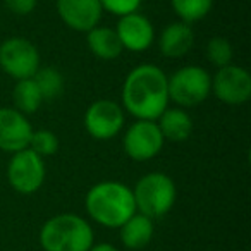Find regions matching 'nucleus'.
<instances>
[{"mask_svg":"<svg viewBox=\"0 0 251 251\" xmlns=\"http://www.w3.org/2000/svg\"><path fill=\"white\" fill-rule=\"evenodd\" d=\"M115 33L121 40L122 49L129 52H145L153 45L155 40L151 21L138 11L121 16L115 26Z\"/></svg>","mask_w":251,"mask_h":251,"instance_id":"nucleus-12","label":"nucleus"},{"mask_svg":"<svg viewBox=\"0 0 251 251\" xmlns=\"http://www.w3.org/2000/svg\"><path fill=\"white\" fill-rule=\"evenodd\" d=\"M124 108L114 100L101 98L88 107L84 114V127L95 140L107 141L121 133L124 127Z\"/></svg>","mask_w":251,"mask_h":251,"instance_id":"nucleus-9","label":"nucleus"},{"mask_svg":"<svg viewBox=\"0 0 251 251\" xmlns=\"http://www.w3.org/2000/svg\"><path fill=\"white\" fill-rule=\"evenodd\" d=\"M86 43L90 52L100 60H115L122 53V43L114 28L95 26L86 33Z\"/></svg>","mask_w":251,"mask_h":251,"instance_id":"nucleus-17","label":"nucleus"},{"mask_svg":"<svg viewBox=\"0 0 251 251\" xmlns=\"http://www.w3.org/2000/svg\"><path fill=\"white\" fill-rule=\"evenodd\" d=\"M171 4L177 18L191 25L208 16V12L212 11L213 0H171Z\"/></svg>","mask_w":251,"mask_h":251,"instance_id":"nucleus-20","label":"nucleus"},{"mask_svg":"<svg viewBox=\"0 0 251 251\" xmlns=\"http://www.w3.org/2000/svg\"><path fill=\"white\" fill-rule=\"evenodd\" d=\"M45 158L25 148L12 153L7 165V179L12 189L21 195H33L45 182Z\"/></svg>","mask_w":251,"mask_h":251,"instance_id":"nucleus-7","label":"nucleus"},{"mask_svg":"<svg viewBox=\"0 0 251 251\" xmlns=\"http://www.w3.org/2000/svg\"><path fill=\"white\" fill-rule=\"evenodd\" d=\"M122 108L133 117L157 121L169 107L167 74L153 64H141L129 71L121 91Z\"/></svg>","mask_w":251,"mask_h":251,"instance_id":"nucleus-1","label":"nucleus"},{"mask_svg":"<svg viewBox=\"0 0 251 251\" xmlns=\"http://www.w3.org/2000/svg\"><path fill=\"white\" fill-rule=\"evenodd\" d=\"M40 67V52L29 40L12 36L0 43V69L12 79L33 77Z\"/></svg>","mask_w":251,"mask_h":251,"instance_id":"nucleus-6","label":"nucleus"},{"mask_svg":"<svg viewBox=\"0 0 251 251\" xmlns=\"http://www.w3.org/2000/svg\"><path fill=\"white\" fill-rule=\"evenodd\" d=\"M28 148L35 151L36 155H40L42 158L52 157L59 150V138H57L55 133H52L49 129H33Z\"/></svg>","mask_w":251,"mask_h":251,"instance_id":"nucleus-22","label":"nucleus"},{"mask_svg":"<svg viewBox=\"0 0 251 251\" xmlns=\"http://www.w3.org/2000/svg\"><path fill=\"white\" fill-rule=\"evenodd\" d=\"M40 93L43 97V101H52L57 97L62 95L64 90V77L55 67H40L36 74L33 76Z\"/></svg>","mask_w":251,"mask_h":251,"instance_id":"nucleus-19","label":"nucleus"},{"mask_svg":"<svg viewBox=\"0 0 251 251\" xmlns=\"http://www.w3.org/2000/svg\"><path fill=\"white\" fill-rule=\"evenodd\" d=\"M90 251H119V250L110 243H100V244H93L90 248Z\"/></svg>","mask_w":251,"mask_h":251,"instance_id":"nucleus-25","label":"nucleus"},{"mask_svg":"<svg viewBox=\"0 0 251 251\" xmlns=\"http://www.w3.org/2000/svg\"><path fill=\"white\" fill-rule=\"evenodd\" d=\"M38 239L45 251H90L93 229L76 213H59L43 224Z\"/></svg>","mask_w":251,"mask_h":251,"instance_id":"nucleus-3","label":"nucleus"},{"mask_svg":"<svg viewBox=\"0 0 251 251\" xmlns=\"http://www.w3.org/2000/svg\"><path fill=\"white\" fill-rule=\"evenodd\" d=\"M164 136L158 129L157 121L138 119L127 127L122 140L126 155L136 162H147L155 158L164 148Z\"/></svg>","mask_w":251,"mask_h":251,"instance_id":"nucleus-8","label":"nucleus"},{"mask_svg":"<svg viewBox=\"0 0 251 251\" xmlns=\"http://www.w3.org/2000/svg\"><path fill=\"white\" fill-rule=\"evenodd\" d=\"M12 103H14L16 110H19L25 115H31L38 112V108L43 103V97L33 77L16 81V86L12 90Z\"/></svg>","mask_w":251,"mask_h":251,"instance_id":"nucleus-18","label":"nucleus"},{"mask_svg":"<svg viewBox=\"0 0 251 251\" xmlns=\"http://www.w3.org/2000/svg\"><path fill=\"white\" fill-rule=\"evenodd\" d=\"M100 2H101L103 11L121 18V16L136 12L143 0H100Z\"/></svg>","mask_w":251,"mask_h":251,"instance_id":"nucleus-23","label":"nucleus"},{"mask_svg":"<svg viewBox=\"0 0 251 251\" xmlns=\"http://www.w3.org/2000/svg\"><path fill=\"white\" fill-rule=\"evenodd\" d=\"M212 93L227 105L246 103L251 97V76L244 67L229 64L212 77Z\"/></svg>","mask_w":251,"mask_h":251,"instance_id":"nucleus-10","label":"nucleus"},{"mask_svg":"<svg viewBox=\"0 0 251 251\" xmlns=\"http://www.w3.org/2000/svg\"><path fill=\"white\" fill-rule=\"evenodd\" d=\"M176 184L164 172H150L143 176L133 188L136 212L150 217L151 220L164 217L176 203Z\"/></svg>","mask_w":251,"mask_h":251,"instance_id":"nucleus-4","label":"nucleus"},{"mask_svg":"<svg viewBox=\"0 0 251 251\" xmlns=\"http://www.w3.org/2000/svg\"><path fill=\"white\" fill-rule=\"evenodd\" d=\"M206 57H208V60L217 69L229 66L234 57L232 45H230L229 40L224 38V36H215V38H212L206 43Z\"/></svg>","mask_w":251,"mask_h":251,"instance_id":"nucleus-21","label":"nucleus"},{"mask_svg":"<svg viewBox=\"0 0 251 251\" xmlns=\"http://www.w3.org/2000/svg\"><path fill=\"white\" fill-rule=\"evenodd\" d=\"M193 43H195V31L191 25L177 21L162 29L160 38H158V49L164 57L179 59L193 49Z\"/></svg>","mask_w":251,"mask_h":251,"instance_id":"nucleus-14","label":"nucleus"},{"mask_svg":"<svg viewBox=\"0 0 251 251\" xmlns=\"http://www.w3.org/2000/svg\"><path fill=\"white\" fill-rule=\"evenodd\" d=\"M5 7L16 16H28L35 11L38 0H4Z\"/></svg>","mask_w":251,"mask_h":251,"instance_id":"nucleus-24","label":"nucleus"},{"mask_svg":"<svg viewBox=\"0 0 251 251\" xmlns=\"http://www.w3.org/2000/svg\"><path fill=\"white\" fill-rule=\"evenodd\" d=\"M57 12L67 28L88 33L100 25L103 7L100 0H57Z\"/></svg>","mask_w":251,"mask_h":251,"instance_id":"nucleus-13","label":"nucleus"},{"mask_svg":"<svg viewBox=\"0 0 251 251\" xmlns=\"http://www.w3.org/2000/svg\"><path fill=\"white\" fill-rule=\"evenodd\" d=\"M121 241L127 250H143L153 239L155 224L143 213H134L121 227Z\"/></svg>","mask_w":251,"mask_h":251,"instance_id":"nucleus-16","label":"nucleus"},{"mask_svg":"<svg viewBox=\"0 0 251 251\" xmlns=\"http://www.w3.org/2000/svg\"><path fill=\"white\" fill-rule=\"evenodd\" d=\"M157 124L165 141L182 143L193 134V119L181 107H167L157 119Z\"/></svg>","mask_w":251,"mask_h":251,"instance_id":"nucleus-15","label":"nucleus"},{"mask_svg":"<svg viewBox=\"0 0 251 251\" xmlns=\"http://www.w3.org/2000/svg\"><path fill=\"white\" fill-rule=\"evenodd\" d=\"M169 100L181 108L196 107L212 93V76L200 66H184L167 77Z\"/></svg>","mask_w":251,"mask_h":251,"instance_id":"nucleus-5","label":"nucleus"},{"mask_svg":"<svg viewBox=\"0 0 251 251\" xmlns=\"http://www.w3.org/2000/svg\"><path fill=\"white\" fill-rule=\"evenodd\" d=\"M33 127L28 117L14 107L0 108V150L16 153L28 148Z\"/></svg>","mask_w":251,"mask_h":251,"instance_id":"nucleus-11","label":"nucleus"},{"mask_svg":"<svg viewBox=\"0 0 251 251\" xmlns=\"http://www.w3.org/2000/svg\"><path fill=\"white\" fill-rule=\"evenodd\" d=\"M91 220L107 229H119L136 213L133 189L119 181H101L88 191L84 198Z\"/></svg>","mask_w":251,"mask_h":251,"instance_id":"nucleus-2","label":"nucleus"}]
</instances>
